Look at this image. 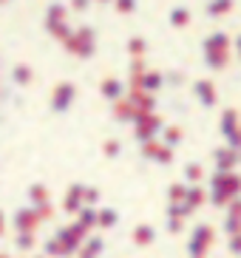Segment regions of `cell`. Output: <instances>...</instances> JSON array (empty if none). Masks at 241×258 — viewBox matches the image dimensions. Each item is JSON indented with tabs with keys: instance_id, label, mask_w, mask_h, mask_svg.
Wrapping results in <instances>:
<instances>
[{
	"instance_id": "3",
	"label": "cell",
	"mask_w": 241,
	"mask_h": 258,
	"mask_svg": "<svg viewBox=\"0 0 241 258\" xmlns=\"http://www.w3.org/2000/svg\"><path fill=\"white\" fill-rule=\"evenodd\" d=\"M170 23L179 26V29H182V26H188L190 23V12L185 6H176L173 12H170Z\"/></svg>"
},
{
	"instance_id": "2",
	"label": "cell",
	"mask_w": 241,
	"mask_h": 258,
	"mask_svg": "<svg viewBox=\"0 0 241 258\" xmlns=\"http://www.w3.org/2000/svg\"><path fill=\"white\" fill-rule=\"evenodd\" d=\"M227 43H230V40H227V34H224V31H216L213 37H207V40H204V51H207V54H210V51H224V48H227Z\"/></svg>"
},
{
	"instance_id": "4",
	"label": "cell",
	"mask_w": 241,
	"mask_h": 258,
	"mask_svg": "<svg viewBox=\"0 0 241 258\" xmlns=\"http://www.w3.org/2000/svg\"><path fill=\"white\" fill-rule=\"evenodd\" d=\"M207 60H210V66L221 69V66L227 62V54H224V51H210V57H207Z\"/></svg>"
},
{
	"instance_id": "5",
	"label": "cell",
	"mask_w": 241,
	"mask_h": 258,
	"mask_svg": "<svg viewBox=\"0 0 241 258\" xmlns=\"http://www.w3.org/2000/svg\"><path fill=\"white\" fill-rule=\"evenodd\" d=\"M116 6H119V12H134L136 0H116Z\"/></svg>"
},
{
	"instance_id": "6",
	"label": "cell",
	"mask_w": 241,
	"mask_h": 258,
	"mask_svg": "<svg viewBox=\"0 0 241 258\" xmlns=\"http://www.w3.org/2000/svg\"><path fill=\"white\" fill-rule=\"evenodd\" d=\"M238 48H241V37H238Z\"/></svg>"
},
{
	"instance_id": "1",
	"label": "cell",
	"mask_w": 241,
	"mask_h": 258,
	"mask_svg": "<svg viewBox=\"0 0 241 258\" xmlns=\"http://www.w3.org/2000/svg\"><path fill=\"white\" fill-rule=\"evenodd\" d=\"M235 9V0H207V17H221Z\"/></svg>"
}]
</instances>
